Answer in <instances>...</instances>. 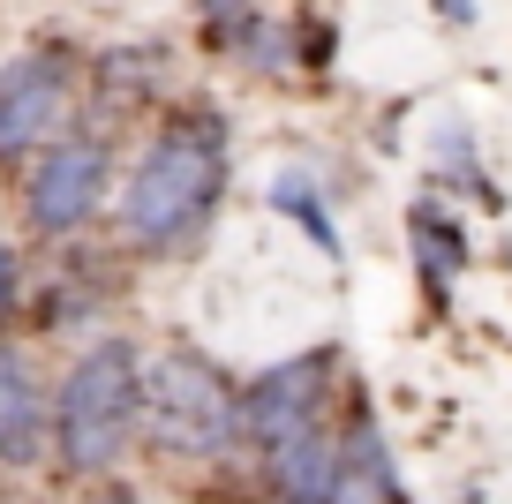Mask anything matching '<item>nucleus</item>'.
<instances>
[{"label": "nucleus", "mask_w": 512, "mask_h": 504, "mask_svg": "<svg viewBox=\"0 0 512 504\" xmlns=\"http://www.w3.org/2000/svg\"><path fill=\"white\" fill-rule=\"evenodd\" d=\"M234 181V151H226V121L211 106H174L159 136L136 151L121 181V241L136 256H174L219 219V196Z\"/></svg>", "instance_id": "f257e3e1"}, {"label": "nucleus", "mask_w": 512, "mask_h": 504, "mask_svg": "<svg viewBox=\"0 0 512 504\" xmlns=\"http://www.w3.org/2000/svg\"><path fill=\"white\" fill-rule=\"evenodd\" d=\"M144 362L151 354L128 331H106L68 362L53 392V467L68 482H113V467L144 444Z\"/></svg>", "instance_id": "f03ea898"}, {"label": "nucleus", "mask_w": 512, "mask_h": 504, "mask_svg": "<svg viewBox=\"0 0 512 504\" xmlns=\"http://www.w3.org/2000/svg\"><path fill=\"white\" fill-rule=\"evenodd\" d=\"M144 444L174 467H204V459L241 452V392L211 354L166 347L144 362Z\"/></svg>", "instance_id": "7ed1b4c3"}, {"label": "nucleus", "mask_w": 512, "mask_h": 504, "mask_svg": "<svg viewBox=\"0 0 512 504\" xmlns=\"http://www.w3.org/2000/svg\"><path fill=\"white\" fill-rule=\"evenodd\" d=\"M113 204V151L98 136H61L23 174V226L38 241H76Z\"/></svg>", "instance_id": "20e7f679"}, {"label": "nucleus", "mask_w": 512, "mask_h": 504, "mask_svg": "<svg viewBox=\"0 0 512 504\" xmlns=\"http://www.w3.org/2000/svg\"><path fill=\"white\" fill-rule=\"evenodd\" d=\"M76 113V61L61 46H31L0 61V166L46 158Z\"/></svg>", "instance_id": "39448f33"}, {"label": "nucleus", "mask_w": 512, "mask_h": 504, "mask_svg": "<svg viewBox=\"0 0 512 504\" xmlns=\"http://www.w3.org/2000/svg\"><path fill=\"white\" fill-rule=\"evenodd\" d=\"M332 384H339V354L332 347H309V354H294V362H272L264 377H249L241 384V437H249V452L272 459L279 444L324 429Z\"/></svg>", "instance_id": "423d86ee"}, {"label": "nucleus", "mask_w": 512, "mask_h": 504, "mask_svg": "<svg viewBox=\"0 0 512 504\" xmlns=\"http://www.w3.org/2000/svg\"><path fill=\"white\" fill-rule=\"evenodd\" d=\"M53 459V407H46V377L23 347L0 339V467H46Z\"/></svg>", "instance_id": "0eeeda50"}, {"label": "nucleus", "mask_w": 512, "mask_h": 504, "mask_svg": "<svg viewBox=\"0 0 512 504\" xmlns=\"http://www.w3.org/2000/svg\"><path fill=\"white\" fill-rule=\"evenodd\" d=\"M324 504H407V482L392 467V444H384L369 407H354V422L339 429V467H332V497Z\"/></svg>", "instance_id": "6e6552de"}, {"label": "nucleus", "mask_w": 512, "mask_h": 504, "mask_svg": "<svg viewBox=\"0 0 512 504\" xmlns=\"http://www.w3.org/2000/svg\"><path fill=\"white\" fill-rule=\"evenodd\" d=\"M332 467H339L332 422L309 429V437H294V444H279V452L264 459V474H272V497H279V504H324V497H332Z\"/></svg>", "instance_id": "1a4fd4ad"}, {"label": "nucleus", "mask_w": 512, "mask_h": 504, "mask_svg": "<svg viewBox=\"0 0 512 504\" xmlns=\"http://www.w3.org/2000/svg\"><path fill=\"white\" fill-rule=\"evenodd\" d=\"M407 241H415L422 271H430V294L445 301V279H452V271H467V234H460V226H452L437 204H415V219H407Z\"/></svg>", "instance_id": "9d476101"}, {"label": "nucleus", "mask_w": 512, "mask_h": 504, "mask_svg": "<svg viewBox=\"0 0 512 504\" xmlns=\"http://www.w3.org/2000/svg\"><path fill=\"white\" fill-rule=\"evenodd\" d=\"M272 211H279V219H294L324 256H339L332 211H324V196H317V181H309V174H272Z\"/></svg>", "instance_id": "9b49d317"}, {"label": "nucleus", "mask_w": 512, "mask_h": 504, "mask_svg": "<svg viewBox=\"0 0 512 504\" xmlns=\"http://www.w3.org/2000/svg\"><path fill=\"white\" fill-rule=\"evenodd\" d=\"M23 316V256H16V241H0V331Z\"/></svg>", "instance_id": "f8f14e48"}, {"label": "nucleus", "mask_w": 512, "mask_h": 504, "mask_svg": "<svg viewBox=\"0 0 512 504\" xmlns=\"http://www.w3.org/2000/svg\"><path fill=\"white\" fill-rule=\"evenodd\" d=\"M83 504H144V497H136V489H128V482H98V489H91V497H83Z\"/></svg>", "instance_id": "ddd939ff"}, {"label": "nucleus", "mask_w": 512, "mask_h": 504, "mask_svg": "<svg viewBox=\"0 0 512 504\" xmlns=\"http://www.w3.org/2000/svg\"><path fill=\"white\" fill-rule=\"evenodd\" d=\"M437 16H445L452 31H467V23H475V0H437Z\"/></svg>", "instance_id": "4468645a"}]
</instances>
